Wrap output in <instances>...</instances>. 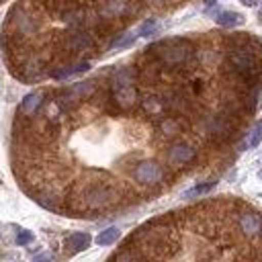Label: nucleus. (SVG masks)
<instances>
[{
	"instance_id": "1",
	"label": "nucleus",
	"mask_w": 262,
	"mask_h": 262,
	"mask_svg": "<svg viewBox=\"0 0 262 262\" xmlns=\"http://www.w3.org/2000/svg\"><path fill=\"white\" fill-rule=\"evenodd\" d=\"M151 59H156L162 68L168 70H180L186 68L194 59V47L184 39H172V41H156L145 49Z\"/></svg>"
},
{
	"instance_id": "2",
	"label": "nucleus",
	"mask_w": 262,
	"mask_h": 262,
	"mask_svg": "<svg viewBox=\"0 0 262 262\" xmlns=\"http://www.w3.org/2000/svg\"><path fill=\"white\" fill-rule=\"evenodd\" d=\"M119 201V190L108 182H90L80 190V205L88 211H102Z\"/></svg>"
},
{
	"instance_id": "3",
	"label": "nucleus",
	"mask_w": 262,
	"mask_h": 262,
	"mask_svg": "<svg viewBox=\"0 0 262 262\" xmlns=\"http://www.w3.org/2000/svg\"><path fill=\"white\" fill-rule=\"evenodd\" d=\"M237 121L233 117H229L227 113H217V115H211L207 121H205V131L207 135L213 139V141H229L235 133V125Z\"/></svg>"
},
{
	"instance_id": "4",
	"label": "nucleus",
	"mask_w": 262,
	"mask_h": 262,
	"mask_svg": "<svg viewBox=\"0 0 262 262\" xmlns=\"http://www.w3.org/2000/svg\"><path fill=\"white\" fill-rule=\"evenodd\" d=\"M108 102L119 111H131L139 102V92L135 84H111Z\"/></svg>"
},
{
	"instance_id": "5",
	"label": "nucleus",
	"mask_w": 262,
	"mask_h": 262,
	"mask_svg": "<svg viewBox=\"0 0 262 262\" xmlns=\"http://www.w3.org/2000/svg\"><path fill=\"white\" fill-rule=\"evenodd\" d=\"M164 176H166V170L156 160H141L133 168L135 182L143 184V186H156V184H160L164 180Z\"/></svg>"
},
{
	"instance_id": "6",
	"label": "nucleus",
	"mask_w": 262,
	"mask_h": 262,
	"mask_svg": "<svg viewBox=\"0 0 262 262\" xmlns=\"http://www.w3.org/2000/svg\"><path fill=\"white\" fill-rule=\"evenodd\" d=\"M61 47L68 53H82V51H88L94 47V37L84 29H72L61 39Z\"/></svg>"
},
{
	"instance_id": "7",
	"label": "nucleus",
	"mask_w": 262,
	"mask_h": 262,
	"mask_svg": "<svg viewBox=\"0 0 262 262\" xmlns=\"http://www.w3.org/2000/svg\"><path fill=\"white\" fill-rule=\"evenodd\" d=\"M237 229L242 231L244 237L252 239V237H260L262 235V215L252 211V209H244L237 213Z\"/></svg>"
},
{
	"instance_id": "8",
	"label": "nucleus",
	"mask_w": 262,
	"mask_h": 262,
	"mask_svg": "<svg viewBox=\"0 0 262 262\" xmlns=\"http://www.w3.org/2000/svg\"><path fill=\"white\" fill-rule=\"evenodd\" d=\"M133 4L131 0H102L98 4V16L104 20L113 18H127L133 14Z\"/></svg>"
},
{
	"instance_id": "9",
	"label": "nucleus",
	"mask_w": 262,
	"mask_h": 262,
	"mask_svg": "<svg viewBox=\"0 0 262 262\" xmlns=\"http://www.w3.org/2000/svg\"><path fill=\"white\" fill-rule=\"evenodd\" d=\"M166 158L174 166H186L196 158V149L186 141H174V143H170Z\"/></svg>"
},
{
	"instance_id": "10",
	"label": "nucleus",
	"mask_w": 262,
	"mask_h": 262,
	"mask_svg": "<svg viewBox=\"0 0 262 262\" xmlns=\"http://www.w3.org/2000/svg\"><path fill=\"white\" fill-rule=\"evenodd\" d=\"M12 18H14V25H16L18 35H29V33L37 31V23H35V18H33L25 8H16V10L12 12Z\"/></svg>"
},
{
	"instance_id": "11",
	"label": "nucleus",
	"mask_w": 262,
	"mask_h": 262,
	"mask_svg": "<svg viewBox=\"0 0 262 262\" xmlns=\"http://www.w3.org/2000/svg\"><path fill=\"white\" fill-rule=\"evenodd\" d=\"M86 70H90V63L88 61H80V63H72V66H61V68H53L51 70V78L63 80V78H70L74 74H82Z\"/></svg>"
},
{
	"instance_id": "12",
	"label": "nucleus",
	"mask_w": 262,
	"mask_h": 262,
	"mask_svg": "<svg viewBox=\"0 0 262 262\" xmlns=\"http://www.w3.org/2000/svg\"><path fill=\"white\" fill-rule=\"evenodd\" d=\"M141 108H143V113H145L147 117H160V115L166 111L162 96H156V94L145 96V98L141 100Z\"/></svg>"
},
{
	"instance_id": "13",
	"label": "nucleus",
	"mask_w": 262,
	"mask_h": 262,
	"mask_svg": "<svg viewBox=\"0 0 262 262\" xmlns=\"http://www.w3.org/2000/svg\"><path fill=\"white\" fill-rule=\"evenodd\" d=\"M88 244H90V235H88L86 231H74V233H70L68 239H66L68 252H82V250L88 248Z\"/></svg>"
},
{
	"instance_id": "14",
	"label": "nucleus",
	"mask_w": 262,
	"mask_h": 262,
	"mask_svg": "<svg viewBox=\"0 0 262 262\" xmlns=\"http://www.w3.org/2000/svg\"><path fill=\"white\" fill-rule=\"evenodd\" d=\"M43 104V92H31L23 98L20 102V113L23 115H35Z\"/></svg>"
},
{
	"instance_id": "15",
	"label": "nucleus",
	"mask_w": 262,
	"mask_h": 262,
	"mask_svg": "<svg viewBox=\"0 0 262 262\" xmlns=\"http://www.w3.org/2000/svg\"><path fill=\"white\" fill-rule=\"evenodd\" d=\"M158 129H160V133H162L164 137H176V135H180V131H182V123H180V119H176V117H166V119L160 121Z\"/></svg>"
},
{
	"instance_id": "16",
	"label": "nucleus",
	"mask_w": 262,
	"mask_h": 262,
	"mask_svg": "<svg viewBox=\"0 0 262 262\" xmlns=\"http://www.w3.org/2000/svg\"><path fill=\"white\" fill-rule=\"evenodd\" d=\"M215 23L219 27H237V25L244 23V16L233 12V10H221V12L215 14Z\"/></svg>"
},
{
	"instance_id": "17",
	"label": "nucleus",
	"mask_w": 262,
	"mask_h": 262,
	"mask_svg": "<svg viewBox=\"0 0 262 262\" xmlns=\"http://www.w3.org/2000/svg\"><path fill=\"white\" fill-rule=\"evenodd\" d=\"M119 235H121V231L117 227H106L96 235V244L98 246H111V244H115L119 239Z\"/></svg>"
},
{
	"instance_id": "18",
	"label": "nucleus",
	"mask_w": 262,
	"mask_h": 262,
	"mask_svg": "<svg viewBox=\"0 0 262 262\" xmlns=\"http://www.w3.org/2000/svg\"><path fill=\"white\" fill-rule=\"evenodd\" d=\"M215 188V180H209V182H201L196 186H192L190 190L184 192V199H194V196H201V194H207L209 190Z\"/></svg>"
},
{
	"instance_id": "19",
	"label": "nucleus",
	"mask_w": 262,
	"mask_h": 262,
	"mask_svg": "<svg viewBox=\"0 0 262 262\" xmlns=\"http://www.w3.org/2000/svg\"><path fill=\"white\" fill-rule=\"evenodd\" d=\"M260 141H262V121L256 123V127L250 131V135L246 139V147H256Z\"/></svg>"
},
{
	"instance_id": "20",
	"label": "nucleus",
	"mask_w": 262,
	"mask_h": 262,
	"mask_svg": "<svg viewBox=\"0 0 262 262\" xmlns=\"http://www.w3.org/2000/svg\"><path fill=\"white\" fill-rule=\"evenodd\" d=\"M158 29H160V27H158V20H156V18H149V20H145V23L139 27L137 35H139V37H151Z\"/></svg>"
},
{
	"instance_id": "21",
	"label": "nucleus",
	"mask_w": 262,
	"mask_h": 262,
	"mask_svg": "<svg viewBox=\"0 0 262 262\" xmlns=\"http://www.w3.org/2000/svg\"><path fill=\"white\" fill-rule=\"evenodd\" d=\"M33 242V233L29 231V229H18V233H16V244L18 246H27V244H31Z\"/></svg>"
},
{
	"instance_id": "22",
	"label": "nucleus",
	"mask_w": 262,
	"mask_h": 262,
	"mask_svg": "<svg viewBox=\"0 0 262 262\" xmlns=\"http://www.w3.org/2000/svg\"><path fill=\"white\" fill-rule=\"evenodd\" d=\"M190 88H192L194 94H199V92H203V82L201 80H192L190 82Z\"/></svg>"
},
{
	"instance_id": "23",
	"label": "nucleus",
	"mask_w": 262,
	"mask_h": 262,
	"mask_svg": "<svg viewBox=\"0 0 262 262\" xmlns=\"http://www.w3.org/2000/svg\"><path fill=\"white\" fill-rule=\"evenodd\" d=\"M33 262H51V258H49L47 254H39V256H37Z\"/></svg>"
},
{
	"instance_id": "24",
	"label": "nucleus",
	"mask_w": 262,
	"mask_h": 262,
	"mask_svg": "<svg viewBox=\"0 0 262 262\" xmlns=\"http://www.w3.org/2000/svg\"><path fill=\"white\" fill-rule=\"evenodd\" d=\"M239 2H242V4H246V6H254L258 0H239Z\"/></svg>"
},
{
	"instance_id": "25",
	"label": "nucleus",
	"mask_w": 262,
	"mask_h": 262,
	"mask_svg": "<svg viewBox=\"0 0 262 262\" xmlns=\"http://www.w3.org/2000/svg\"><path fill=\"white\" fill-rule=\"evenodd\" d=\"M213 2H215V0H205V4H207V6H209V4H213Z\"/></svg>"
},
{
	"instance_id": "26",
	"label": "nucleus",
	"mask_w": 262,
	"mask_h": 262,
	"mask_svg": "<svg viewBox=\"0 0 262 262\" xmlns=\"http://www.w3.org/2000/svg\"><path fill=\"white\" fill-rule=\"evenodd\" d=\"M260 16H262V10H260Z\"/></svg>"
}]
</instances>
